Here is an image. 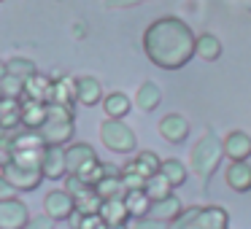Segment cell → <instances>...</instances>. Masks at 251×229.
I'll return each instance as SVG.
<instances>
[{
	"label": "cell",
	"instance_id": "cell-31",
	"mask_svg": "<svg viewBox=\"0 0 251 229\" xmlns=\"http://www.w3.org/2000/svg\"><path fill=\"white\" fill-rule=\"evenodd\" d=\"M197 213H200V205L184 207V213L170 224V229H200V224H197Z\"/></svg>",
	"mask_w": 251,
	"mask_h": 229
},
{
	"label": "cell",
	"instance_id": "cell-24",
	"mask_svg": "<svg viewBox=\"0 0 251 229\" xmlns=\"http://www.w3.org/2000/svg\"><path fill=\"white\" fill-rule=\"evenodd\" d=\"M127 164H130V167L135 170L138 175L149 178V175L159 173V164H162V159H159L154 151H138V154H135V157H132Z\"/></svg>",
	"mask_w": 251,
	"mask_h": 229
},
{
	"label": "cell",
	"instance_id": "cell-28",
	"mask_svg": "<svg viewBox=\"0 0 251 229\" xmlns=\"http://www.w3.org/2000/svg\"><path fill=\"white\" fill-rule=\"evenodd\" d=\"M143 191H146V197L154 202V200H162V197L173 194V186L168 183V178H165L162 173H154V175H149V178H146Z\"/></svg>",
	"mask_w": 251,
	"mask_h": 229
},
{
	"label": "cell",
	"instance_id": "cell-6",
	"mask_svg": "<svg viewBox=\"0 0 251 229\" xmlns=\"http://www.w3.org/2000/svg\"><path fill=\"white\" fill-rule=\"evenodd\" d=\"M3 178L14 186L17 191H35L41 183H44V175L41 170H30V167H22V164L11 162L8 167H3Z\"/></svg>",
	"mask_w": 251,
	"mask_h": 229
},
{
	"label": "cell",
	"instance_id": "cell-35",
	"mask_svg": "<svg viewBox=\"0 0 251 229\" xmlns=\"http://www.w3.org/2000/svg\"><path fill=\"white\" fill-rule=\"evenodd\" d=\"M132 229H170V224L157 221V218H151V216H143V218H135Z\"/></svg>",
	"mask_w": 251,
	"mask_h": 229
},
{
	"label": "cell",
	"instance_id": "cell-42",
	"mask_svg": "<svg viewBox=\"0 0 251 229\" xmlns=\"http://www.w3.org/2000/svg\"><path fill=\"white\" fill-rule=\"evenodd\" d=\"M0 3H3V0H0Z\"/></svg>",
	"mask_w": 251,
	"mask_h": 229
},
{
	"label": "cell",
	"instance_id": "cell-3",
	"mask_svg": "<svg viewBox=\"0 0 251 229\" xmlns=\"http://www.w3.org/2000/svg\"><path fill=\"white\" fill-rule=\"evenodd\" d=\"M222 159H224L222 137H219L213 130H205V132H202V137L195 143L192 154H189V167H192V173L200 175V178H208V175H211L213 170L222 164Z\"/></svg>",
	"mask_w": 251,
	"mask_h": 229
},
{
	"label": "cell",
	"instance_id": "cell-18",
	"mask_svg": "<svg viewBox=\"0 0 251 229\" xmlns=\"http://www.w3.org/2000/svg\"><path fill=\"white\" fill-rule=\"evenodd\" d=\"M103 114H105V119H119V121H125V116L132 111V105H130V97H127L125 92H108L103 97Z\"/></svg>",
	"mask_w": 251,
	"mask_h": 229
},
{
	"label": "cell",
	"instance_id": "cell-26",
	"mask_svg": "<svg viewBox=\"0 0 251 229\" xmlns=\"http://www.w3.org/2000/svg\"><path fill=\"white\" fill-rule=\"evenodd\" d=\"M6 73L25 84L27 78H33L35 73H38V65H35L33 60H27V57H11V60L6 62Z\"/></svg>",
	"mask_w": 251,
	"mask_h": 229
},
{
	"label": "cell",
	"instance_id": "cell-16",
	"mask_svg": "<svg viewBox=\"0 0 251 229\" xmlns=\"http://www.w3.org/2000/svg\"><path fill=\"white\" fill-rule=\"evenodd\" d=\"M197 224L200 229H229V213L222 205H200Z\"/></svg>",
	"mask_w": 251,
	"mask_h": 229
},
{
	"label": "cell",
	"instance_id": "cell-34",
	"mask_svg": "<svg viewBox=\"0 0 251 229\" xmlns=\"http://www.w3.org/2000/svg\"><path fill=\"white\" fill-rule=\"evenodd\" d=\"M71 221L76 229H105V221L98 213H92V216H73Z\"/></svg>",
	"mask_w": 251,
	"mask_h": 229
},
{
	"label": "cell",
	"instance_id": "cell-23",
	"mask_svg": "<svg viewBox=\"0 0 251 229\" xmlns=\"http://www.w3.org/2000/svg\"><path fill=\"white\" fill-rule=\"evenodd\" d=\"M159 173L168 178V183L173 186V189H178V186H184L186 181H189V170H186V164L181 162V159H176V157L162 159V164H159Z\"/></svg>",
	"mask_w": 251,
	"mask_h": 229
},
{
	"label": "cell",
	"instance_id": "cell-7",
	"mask_svg": "<svg viewBox=\"0 0 251 229\" xmlns=\"http://www.w3.org/2000/svg\"><path fill=\"white\" fill-rule=\"evenodd\" d=\"M30 221V210L19 197L0 202V229H25Z\"/></svg>",
	"mask_w": 251,
	"mask_h": 229
},
{
	"label": "cell",
	"instance_id": "cell-29",
	"mask_svg": "<svg viewBox=\"0 0 251 229\" xmlns=\"http://www.w3.org/2000/svg\"><path fill=\"white\" fill-rule=\"evenodd\" d=\"M100 202H103V200L95 194V189L87 191L84 197L73 200V205H76V216H92V213H98L100 210Z\"/></svg>",
	"mask_w": 251,
	"mask_h": 229
},
{
	"label": "cell",
	"instance_id": "cell-25",
	"mask_svg": "<svg viewBox=\"0 0 251 229\" xmlns=\"http://www.w3.org/2000/svg\"><path fill=\"white\" fill-rule=\"evenodd\" d=\"M51 103L57 105H73L76 103V89H73V78L62 76L57 81H51Z\"/></svg>",
	"mask_w": 251,
	"mask_h": 229
},
{
	"label": "cell",
	"instance_id": "cell-41",
	"mask_svg": "<svg viewBox=\"0 0 251 229\" xmlns=\"http://www.w3.org/2000/svg\"><path fill=\"white\" fill-rule=\"evenodd\" d=\"M0 100H3V94H0Z\"/></svg>",
	"mask_w": 251,
	"mask_h": 229
},
{
	"label": "cell",
	"instance_id": "cell-14",
	"mask_svg": "<svg viewBox=\"0 0 251 229\" xmlns=\"http://www.w3.org/2000/svg\"><path fill=\"white\" fill-rule=\"evenodd\" d=\"M224 181L232 191L238 194H246L251 191V164L249 162H229L224 167Z\"/></svg>",
	"mask_w": 251,
	"mask_h": 229
},
{
	"label": "cell",
	"instance_id": "cell-12",
	"mask_svg": "<svg viewBox=\"0 0 251 229\" xmlns=\"http://www.w3.org/2000/svg\"><path fill=\"white\" fill-rule=\"evenodd\" d=\"M41 175L49 181H62L68 175L65 170V148L46 146L44 148V162H41Z\"/></svg>",
	"mask_w": 251,
	"mask_h": 229
},
{
	"label": "cell",
	"instance_id": "cell-11",
	"mask_svg": "<svg viewBox=\"0 0 251 229\" xmlns=\"http://www.w3.org/2000/svg\"><path fill=\"white\" fill-rule=\"evenodd\" d=\"M92 189L100 200H125V194H127L125 183H122V175H119V167H114V164H105V175Z\"/></svg>",
	"mask_w": 251,
	"mask_h": 229
},
{
	"label": "cell",
	"instance_id": "cell-32",
	"mask_svg": "<svg viewBox=\"0 0 251 229\" xmlns=\"http://www.w3.org/2000/svg\"><path fill=\"white\" fill-rule=\"evenodd\" d=\"M62 181H65L62 191H65V194H71L73 200H78V197H84L87 191H92V186H89V183H84V181L78 178V175H65Z\"/></svg>",
	"mask_w": 251,
	"mask_h": 229
},
{
	"label": "cell",
	"instance_id": "cell-5",
	"mask_svg": "<svg viewBox=\"0 0 251 229\" xmlns=\"http://www.w3.org/2000/svg\"><path fill=\"white\" fill-rule=\"evenodd\" d=\"M44 213L51 221H71L76 216V205H73V197L65 194L62 189H51L44 197Z\"/></svg>",
	"mask_w": 251,
	"mask_h": 229
},
{
	"label": "cell",
	"instance_id": "cell-4",
	"mask_svg": "<svg viewBox=\"0 0 251 229\" xmlns=\"http://www.w3.org/2000/svg\"><path fill=\"white\" fill-rule=\"evenodd\" d=\"M100 143L114 154H132L138 148V137L130 124L119 119H103L100 124Z\"/></svg>",
	"mask_w": 251,
	"mask_h": 229
},
{
	"label": "cell",
	"instance_id": "cell-19",
	"mask_svg": "<svg viewBox=\"0 0 251 229\" xmlns=\"http://www.w3.org/2000/svg\"><path fill=\"white\" fill-rule=\"evenodd\" d=\"M159 103H162V89L154 81H143L135 92V105L141 111H146V114H154L159 108Z\"/></svg>",
	"mask_w": 251,
	"mask_h": 229
},
{
	"label": "cell",
	"instance_id": "cell-21",
	"mask_svg": "<svg viewBox=\"0 0 251 229\" xmlns=\"http://www.w3.org/2000/svg\"><path fill=\"white\" fill-rule=\"evenodd\" d=\"M195 54L205 62H216L222 57V41L213 33H200L195 38Z\"/></svg>",
	"mask_w": 251,
	"mask_h": 229
},
{
	"label": "cell",
	"instance_id": "cell-40",
	"mask_svg": "<svg viewBox=\"0 0 251 229\" xmlns=\"http://www.w3.org/2000/svg\"><path fill=\"white\" fill-rule=\"evenodd\" d=\"M105 229H130L127 224H119V227H105Z\"/></svg>",
	"mask_w": 251,
	"mask_h": 229
},
{
	"label": "cell",
	"instance_id": "cell-22",
	"mask_svg": "<svg viewBox=\"0 0 251 229\" xmlns=\"http://www.w3.org/2000/svg\"><path fill=\"white\" fill-rule=\"evenodd\" d=\"M46 121V105L38 103V100H22V127L25 130H38Z\"/></svg>",
	"mask_w": 251,
	"mask_h": 229
},
{
	"label": "cell",
	"instance_id": "cell-20",
	"mask_svg": "<svg viewBox=\"0 0 251 229\" xmlns=\"http://www.w3.org/2000/svg\"><path fill=\"white\" fill-rule=\"evenodd\" d=\"M25 97H27V100H38V103L49 105L51 103V78L41 76V73H35L33 78H27V81H25Z\"/></svg>",
	"mask_w": 251,
	"mask_h": 229
},
{
	"label": "cell",
	"instance_id": "cell-10",
	"mask_svg": "<svg viewBox=\"0 0 251 229\" xmlns=\"http://www.w3.org/2000/svg\"><path fill=\"white\" fill-rule=\"evenodd\" d=\"M159 135L165 137L168 143H173V146H181V143H186L189 140V121H186V116H181V114H168V116H162L159 119Z\"/></svg>",
	"mask_w": 251,
	"mask_h": 229
},
{
	"label": "cell",
	"instance_id": "cell-27",
	"mask_svg": "<svg viewBox=\"0 0 251 229\" xmlns=\"http://www.w3.org/2000/svg\"><path fill=\"white\" fill-rule=\"evenodd\" d=\"M125 205H127L130 218H143V216H149L151 200L146 197V191H127V194H125Z\"/></svg>",
	"mask_w": 251,
	"mask_h": 229
},
{
	"label": "cell",
	"instance_id": "cell-37",
	"mask_svg": "<svg viewBox=\"0 0 251 229\" xmlns=\"http://www.w3.org/2000/svg\"><path fill=\"white\" fill-rule=\"evenodd\" d=\"M17 194H19V191L14 189L6 178H3V173H0V202H3V200H14Z\"/></svg>",
	"mask_w": 251,
	"mask_h": 229
},
{
	"label": "cell",
	"instance_id": "cell-33",
	"mask_svg": "<svg viewBox=\"0 0 251 229\" xmlns=\"http://www.w3.org/2000/svg\"><path fill=\"white\" fill-rule=\"evenodd\" d=\"M14 162V140L8 132H0V170Z\"/></svg>",
	"mask_w": 251,
	"mask_h": 229
},
{
	"label": "cell",
	"instance_id": "cell-39",
	"mask_svg": "<svg viewBox=\"0 0 251 229\" xmlns=\"http://www.w3.org/2000/svg\"><path fill=\"white\" fill-rule=\"evenodd\" d=\"M3 76H6V62L0 60V81H3Z\"/></svg>",
	"mask_w": 251,
	"mask_h": 229
},
{
	"label": "cell",
	"instance_id": "cell-8",
	"mask_svg": "<svg viewBox=\"0 0 251 229\" xmlns=\"http://www.w3.org/2000/svg\"><path fill=\"white\" fill-rule=\"evenodd\" d=\"M222 148L229 162H249L251 159V135L243 130H232L222 137Z\"/></svg>",
	"mask_w": 251,
	"mask_h": 229
},
{
	"label": "cell",
	"instance_id": "cell-36",
	"mask_svg": "<svg viewBox=\"0 0 251 229\" xmlns=\"http://www.w3.org/2000/svg\"><path fill=\"white\" fill-rule=\"evenodd\" d=\"M51 224H54V221L44 213V216H30V221H27V227H25V229H54Z\"/></svg>",
	"mask_w": 251,
	"mask_h": 229
},
{
	"label": "cell",
	"instance_id": "cell-38",
	"mask_svg": "<svg viewBox=\"0 0 251 229\" xmlns=\"http://www.w3.org/2000/svg\"><path fill=\"white\" fill-rule=\"evenodd\" d=\"M138 3H143V0H105V6L111 8H127V6H138Z\"/></svg>",
	"mask_w": 251,
	"mask_h": 229
},
{
	"label": "cell",
	"instance_id": "cell-2",
	"mask_svg": "<svg viewBox=\"0 0 251 229\" xmlns=\"http://www.w3.org/2000/svg\"><path fill=\"white\" fill-rule=\"evenodd\" d=\"M76 114H73V105H57L49 103L46 105V121L38 127V137L44 146H57L65 148L68 143L76 135Z\"/></svg>",
	"mask_w": 251,
	"mask_h": 229
},
{
	"label": "cell",
	"instance_id": "cell-30",
	"mask_svg": "<svg viewBox=\"0 0 251 229\" xmlns=\"http://www.w3.org/2000/svg\"><path fill=\"white\" fill-rule=\"evenodd\" d=\"M0 94H3V97H11V100H22L25 97V84L6 73L3 81H0Z\"/></svg>",
	"mask_w": 251,
	"mask_h": 229
},
{
	"label": "cell",
	"instance_id": "cell-17",
	"mask_svg": "<svg viewBox=\"0 0 251 229\" xmlns=\"http://www.w3.org/2000/svg\"><path fill=\"white\" fill-rule=\"evenodd\" d=\"M98 216L105 221V227H119V224L130 221V213H127L125 200H103L100 202Z\"/></svg>",
	"mask_w": 251,
	"mask_h": 229
},
{
	"label": "cell",
	"instance_id": "cell-1",
	"mask_svg": "<svg viewBox=\"0 0 251 229\" xmlns=\"http://www.w3.org/2000/svg\"><path fill=\"white\" fill-rule=\"evenodd\" d=\"M195 38L192 27L178 17H159L143 33V54L159 70H181L195 57Z\"/></svg>",
	"mask_w": 251,
	"mask_h": 229
},
{
	"label": "cell",
	"instance_id": "cell-15",
	"mask_svg": "<svg viewBox=\"0 0 251 229\" xmlns=\"http://www.w3.org/2000/svg\"><path fill=\"white\" fill-rule=\"evenodd\" d=\"M22 127V100H0V132H14Z\"/></svg>",
	"mask_w": 251,
	"mask_h": 229
},
{
	"label": "cell",
	"instance_id": "cell-9",
	"mask_svg": "<svg viewBox=\"0 0 251 229\" xmlns=\"http://www.w3.org/2000/svg\"><path fill=\"white\" fill-rule=\"evenodd\" d=\"M73 89H76V103L78 105H87V108L100 105V103H103V97H105L103 84H100L95 76H78V78H73Z\"/></svg>",
	"mask_w": 251,
	"mask_h": 229
},
{
	"label": "cell",
	"instance_id": "cell-13",
	"mask_svg": "<svg viewBox=\"0 0 251 229\" xmlns=\"http://www.w3.org/2000/svg\"><path fill=\"white\" fill-rule=\"evenodd\" d=\"M181 213H184V202L178 200V194H168L162 200H154L151 207H149V216L157 218V221H165V224H173Z\"/></svg>",
	"mask_w": 251,
	"mask_h": 229
}]
</instances>
